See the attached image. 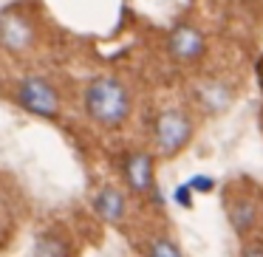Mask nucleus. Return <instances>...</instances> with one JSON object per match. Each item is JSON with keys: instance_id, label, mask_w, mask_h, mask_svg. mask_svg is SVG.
Returning <instances> with one entry per match:
<instances>
[{"instance_id": "obj_1", "label": "nucleus", "mask_w": 263, "mask_h": 257, "mask_svg": "<svg viewBox=\"0 0 263 257\" xmlns=\"http://www.w3.org/2000/svg\"><path fill=\"white\" fill-rule=\"evenodd\" d=\"M82 110L97 127L119 133L130 125L136 99L125 80L116 74H99L85 82L82 88Z\"/></svg>"}, {"instance_id": "obj_2", "label": "nucleus", "mask_w": 263, "mask_h": 257, "mask_svg": "<svg viewBox=\"0 0 263 257\" xmlns=\"http://www.w3.org/2000/svg\"><path fill=\"white\" fill-rule=\"evenodd\" d=\"M221 201L238 243L257 234L263 238V184L249 175H238L223 184Z\"/></svg>"}, {"instance_id": "obj_3", "label": "nucleus", "mask_w": 263, "mask_h": 257, "mask_svg": "<svg viewBox=\"0 0 263 257\" xmlns=\"http://www.w3.org/2000/svg\"><path fill=\"white\" fill-rule=\"evenodd\" d=\"M43 43V17L26 0L0 12V51L14 60H29Z\"/></svg>"}, {"instance_id": "obj_4", "label": "nucleus", "mask_w": 263, "mask_h": 257, "mask_svg": "<svg viewBox=\"0 0 263 257\" xmlns=\"http://www.w3.org/2000/svg\"><path fill=\"white\" fill-rule=\"evenodd\" d=\"M195 130H198V122H195V113L190 108L176 105V108L159 110L153 116V133H150L156 159L170 161L176 155H181L193 144Z\"/></svg>"}, {"instance_id": "obj_5", "label": "nucleus", "mask_w": 263, "mask_h": 257, "mask_svg": "<svg viewBox=\"0 0 263 257\" xmlns=\"http://www.w3.org/2000/svg\"><path fill=\"white\" fill-rule=\"evenodd\" d=\"M12 99L20 110L37 116V119H46V122H60L63 119V91L54 85L51 76L46 74H26L14 82V91Z\"/></svg>"}, {"instance_id": "obj_6", "label": "nucleus", "mask_w": 263, "mask_h": 257, "mask_svg": "<svg viewBox=\"0 0 263 257\" xmlns=\"http://www.w3.org/2000/svg\"><path fill=\"white\" fill-rule=\"evenodd\" d=\"M156 161L159 159H156L153 150L133 147L119 159V170L133 195H139L142 201H150L153 209H164V198H161L159 184H156Z\"/></svg>"}, {"instance_id": "obj_7", "label": "nucleus", "mask_w": 263, "mask_h": 257, "mask_svg": "<svg viewBox=\"0 0 263 257\" xmlns=\"http://www.w3.org/2000/svg\"><path fill=\"white\" fill-rule=\"evenodd\" d=\"M164 48L178 65H195V63H201L204 54H206V37L198 26L178 23L167 31Z\"/></svg>"}, {"instance_id": "obj_8", "label": "nucleus", "mask_w": 263, "mask_h": 257, "mask_svg": "<svg viewBox=\"0 0 263 257\" xmlns=\"http://www.w3.org/2000/svg\"><path fill=\"white\" fill-rule=\"evenodd\" d=\"M91 209H93V215H99L105 223L125 229V221H127L130 206H127V198H125V192H122L119 187H114V184H102V187L93 192V198H91Z\"/></svg>"}, {"instance_id": "obj_9", "label": "nucleus", "mask_w": 263, "mask_h": 257, "mask_svg": "<svg viewBox=\"0 0 263 257\" xmlns=\"http://www.w3.org/2000/svg\"><path fill=\"white\" fill-rule=\"evenodd\" d=\"M80 243L74 240L71 229H43L34 240V254H77Z\"/></svg>"}, {"instance_id": "obj_10", "label": "nucleus", "mask_w": 263, "mask_h": 257, "mask_svg": "<svg viewBox=\"0 0 263 257\" xmlns=\"http://www.w3.org/2000/svg\"><path fill=\"white\" fill-rule=\"evenodd\" d=\"M195 96H198V105H201L204 113H221V110L229 108V102H232V91H229V85L221 80L201 82Z\"/></svg>"}, {"instance_id": "obj_11", "label": "nucleus", "mask_w": 263, "mask_h": 257, "mask_svg": "<svg viewBox=\"0 0 263 257\" xmlns=\"http://www.w3.org/2000/svg\"><path fill=\"white\" fill-rule=\"evenodd\" d=\"M193 195H195V192H193V187H190L187 181L178 184V187L173 189V198H176V204L181 206V209H193V206H195V198H193Z\"/></svg>"}, {"instance_id": "obj_12", "label": "nucleus", "mask_w": 263, "mask_h": 257, "mask_svg": "<svg viewBox=\"0 0 263 257\" xmlns=\"http://www.w3.org/2000/svg\"><path fill=\"white\" fill-rule=\"evenodd\" d=\"M187 184L193 187V192H204V195L215 189V178H212V175H193Z\"/></svg>"}, {"instance_id": "obj_13", "label": "nucleus", "mask_w": 263, "mask_h": 257, "mask_svg": "<svg viewBox=\"0 0 263 257\" xmlns=\"http://www.w3.org/2000/svg\"><path fill=\"white\" fill-rule=\"evenodd\" d=\"M257 82H260V91H263V57L257 60Z\"/></svg>"}]
</instances>
